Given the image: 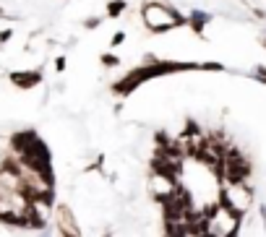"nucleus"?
I'll use <instances>...</instances> for the list:
<instances>
[{
  "label": "nucleus",
  "instance_id": "1",
  "mask_svg": "<svg viewBox=\"0 0 266 237\" xmlns=\"http://www.w3.org/2000/svg\"><path fill=\"white\" fill-rule=\"evenodd\" d=\"M191 70L222 73L225 65L217 63V60H209V63H188V60H159V57H156L154 63H141V65L131 68L123 78H118V81L113 84V89H110V92H113L115 97H120V99H125V97H131L138 86H144V84L151 81V78L172 76V73H191Z\"/></svg>",
  "mask_w": 266,
  "mask_h": 237
},
{
  "label": "nucleus",
  "instance_id": "2",
  "mask_svg": "<svg viewBox=\"0 0 266 237\" xmlns=\"http://www.w3.org/2000/svg\"><path fill=\"white\" fill-rule=\"evenodd\" d=\"M52 214H55V227L60 237H81V227H78L76 214L68 203H55Z\"/></svg>",
  "mask_w": 266,
  "mask_h": 237
},
{
  "label": "nucleus",
  "instance_id": "3",
  "mask_svg": "<svg viewBox=\"0 0 266 237\" xmlns=\"http://www.w3.org/2000/svg\"><path fill=\"white\" fill-rule=\"evenodd\" d=\"M8 81L16 86V89H21V92H29V89H34L44 81V73L42 68H29V70H11L8 73Z\"/></svg>",
  "mask_w": 266,
  "mask_h": 237
},
{
  "label": "nucleus",
  "instance_id": "4",
  "mask_svg": "<svg viewBox=\"0 0 266 237\" xmlns=\"http://www.w3.org/2000/svg\"><path fill=\"white\" fill-rule=\"evenodd\" d=\"M211 21V13H206V11H191V13H188V29H191V32L196 34V37H203V34H206V24Z\"/></svg>",
  "mask_w": 266,
  "mask_h": 237
},
{
  "label": "nucleus",
  "instance_id": "5",
  "mask_svg": "<svg viewBox=\"0 0 266 237\" xmlns=\"http://www.w3.org/2000/svg\"><path fill=\"white\" fill-rule=\"evenodd\" d=\"M203 136V128L193 120V117H185V128H183V133H180V138L183 141H196V138H201Z\"/></svg>",
  "mask_w": 266,
  "mask_h": 237
},
{
  "label": "nucleus",
  "instance_id": "6",
  "mask_svg": "<svg viewBox=\"0 0 266 237\" xmlns=\"http://www.w3.org/2000/svg\"><path fill=\"white\" fill-rule=\"evenodd\" d=\"M125 11H128V3H125V0H110L107 8H104V16L107 19H120Z\"/></svg>",
  "mask_w": 266,
  "mask_h": 237
},
{
  "label": "nucleus",
  "instance_id": "7",
  "mask_svg": "<svg viewBox=\"0 0 266 237\" xmlns=\"http://www.w3.org/2000/svg\"><path fill=\"white\" fill-rule=\"evenodd\" d=\"M99 65H104V68H118V65H123V60H120V55H115V52H102V55H99Z\"/></svg>",
  "mask_w": 266,
  "mask_h": 237
},
{
  "label": "nucleus",
  "instance_id": "8",
  "mask_svg": "<svg viewBox=\"0 0 266 237\" xmlns=\"http://www.w3.org/2000/svg\"><path fill=\"white\" fill-rule=\"evenodd\" d=\"M172 138H170V133L167 130H154V146H167Z\"/></svg>",
  "mask_w": 266,
  "mask_h": 237
},
{
  "label": "nucleus",
  "instance_id": "9",
  "mask_svg": "<svg viewBox=\"0 0 266 237\" xmlns=\"http://www.w3.org/2000/svg\"><path fill=\"white\" fill-rule=\"evenodd\" d=\"M102 26V16H89V19H84V29L86 32H94V29H99Z\"/></svg>",
  "mask_w": 266,
  "mask_h": 237
},
{
  "label": "nucleus",
  "instance_id": "10",
  "mask_svg": "<svg viewBox=\"0 0 266 237\" xmlns=\"http://www.w3.org/2000/svg\"><path fill=\"white\" fill-rule=\"evenodd\" d=\"M123 42H125V32H123V29H118V32H115L113 37H110V47H113V50H118Z\"/></svg>",
  "mask_w": 266,
  "mask_h": 237
},
{
  "label": "nucleus",
  "instance_id": "11",
  "mask_svg": "<svg viewBox=\"0 0 266 237\" xmlns=\"http://www.w3.org/2000/svg\"><path fill=\"white\" fill-rule=\"evenodd\" d=\"M102 167H104V154H99V156L94 159V162H91V165H89L84 172H102Z\"/></svg>",
  "mask_w": 266,
  "mask_h": 237
},
{
  "label": "nucleus",
  "instance_id": "12",
  "mask_svg": "<svg viewBox=\"0 0 266 237\" xmlns=\"http://www.w3.org/2000/svg\"><path fill=\"white\" fill-rule=\"evenodd\" d=\"M11 39H13V29H0V50H3Z\"/></svg>",
  "mask_w": 266,
  "mask_h": 237
},
{
  "label": "nucleus",
  "instance_id": "13",
  "mask_svg": "<svg viewBox=\"0 0 266 237\" xmlns=\"http://www.w3.org/2000/svg\"><path fill=\"white\" fill-rule=\"evenodd\" d=\"M66 63H68V60H66V55H58L55 60H52V68H55L58 73H63V70H66Z\"/></svg>",
  "mask_w": 266,
  "mask_h": 237
},
{
  "label": "nucleus",
  "instance_id": "14",
  "mask_svg": "<svg viewBox=\"0 0 266 237\" xmlns=\"http://www.w3.org/2000/svg\"><path fill=\"white\" fill-rule=\"evenodd\" d=\"M261 216H263V227H266V203L261 206Z\"/></svg>",
  "mask_w": 266,
  "mask_h": 237
},
{
  "label": "nucleus",
  "instance_id": "15",
  "mask_svg": "<svg viewBox=\"0 0 266 237\" xmlns=\"http://www.w3.org/2000/svg\"><path fill=\"white\" fill-rule=\"evenodd\" d=\"M102 237H115V234H113V232H104V234H102Z\"/></svg>",
  "mask_w": 266,
  "mask_h": 237
},
{
  "label": "nucleus",
  "instance_id": "16",
  "mask_svg": "<svg viewBox=\"0 0 266 237\" xmlns=\"http://www.w3.org/2000/svg\"><path fill=\"white\" fill-rule=\"evenodd\" d=\"M0 16H3V8H0Z\"/></svg>",
  "mask_w": 266,
  "mask_h": 237
}]
</instances>
